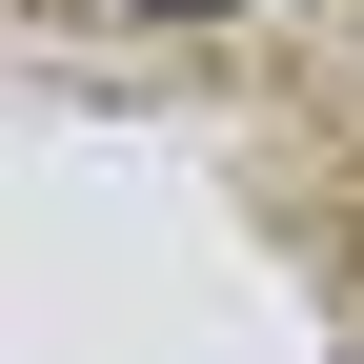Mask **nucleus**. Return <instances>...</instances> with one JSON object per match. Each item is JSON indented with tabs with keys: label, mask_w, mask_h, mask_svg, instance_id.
Masks as SVG:
<instances>
[{
	"label": "nucleus",
	"mask_w": 364,
	"mask_h": 364,
	"mask_svg": "<svg viewBox=\"0 0 364 364\" xmlns=\"http://www.w3.org/2000/svg\"><path fill=\"white\" fill-rule=\"evenodd\" d=\"M142 21H223V0H142Z\"/></svg>",
	"instance_id": "nucleus-1"
}]
</instances>
